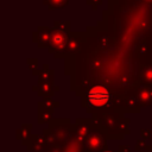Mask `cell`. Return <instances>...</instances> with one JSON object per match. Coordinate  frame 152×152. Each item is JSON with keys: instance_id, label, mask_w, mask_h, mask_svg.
<instances>
[{"instance_id": "1", "label": "cell", "mask_w": 152, "mask_h": 152, "mask_svg": "<svg viewBox=\"0 0 152 152\" xmlns=\"http://www.w3.org/2000/svg\"><path fill=\"white\" fill-rule=\"evenodd\" d=\"M110 97L112 95L106 87L95 86L86 95V106L93 108H102L109 103Z\"/></svg>"}, {"instance_id": "2", "label": "cell", "mask_w": 152, "mask_h": 152, "mask_svg": "<svg viewBox=\"0 0 152 152\" xmlns=\"http://www.w3.org/2000/svg\"><path fill=\"white\" fill-rule=\"evenodd\" d=\"M50 42H51L52 49L57 51H62L66 46V36L61 30L53 31L52 34L50 36Z\"/></svg>"}, {"instance_id": "3", "label": "cell", "mask_w": 152, "mask_h": 152, "mask_svg": "<svg viewBox=\"0 0 152 152\" xmlns=\"http://www.w3.org/2000/svg\"><path fill=\"white\" fill-rule=\"evenodd\" d=\"M46 4H49L50 7H62L66 2V0H46Z\"/></svg>"}]
</instances>
